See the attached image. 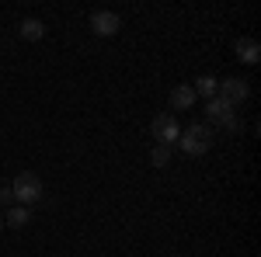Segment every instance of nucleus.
<instances>
[{"mask_svg": "<svg viewBox=\"0 0 261 257\" xmlns=\"http://www.w3.org/2000/svg\"><path fill=\"white\" fill-rule=\"evenodd\" d=\"M181 150H185V157H205L209 150H213V125H205V122H195V125H188L185 132H181Z\"/></svg>", "mask_w": 261, "mask_h": 257, "instance_id": "obj_1", "label": "nucleus"}, {"mask_svg": "<svg viewBox=\"0 0 261 257\" xmlns=\"http://www.w3.org/2000/svg\"><path fill=\"white\" fill-rule=\"evenodd\" d=\"M11 191H14V205H24V209H28V205H35V202L45 198V184H42V178L35 170H24V174L14 178Z\"/></svg>", "mask_w": 261, "mask_h": 257, "instance_id": "obj_2", "label": "nucleus"}, {"mask_svg": "<svg viewBox=\"0 0 261 257\" xmlns=\"http://www.w3.org/2000/svg\"><path fill=\"white\" fill-rule=\"evenodd\" d=\"M205 115H209V122L213 125H220V129H226V132H237L241 129V119H237V111L226 104L223 98H213L209 104H205Z\"/></svg>", "mask_w": 261, "mask_h": 257, "instance_id": "obj_3", "label": "nucleus"}, {"mask_svg": "<svg viewBox=\"0 0 261 257\" xmlns=\"http://www.w3.org/2000/svg\"><path fill=\"white\" fill-rule=\"evenodd\" d=\"M150 132H153V139H157L161 146H174L181 139V125H178V119L167 111V115H157V119L150 122Z\"/></svg>", "mask_w": 261, "mask_h": 257, "instance_id": "obj_4", "label": "nucleus"}, {"mask_svg": "<svg viewBox=\"0 0 261 257\" xmlns=\"http://www.w3.org/2000/svg\"><path fill=\"white\" fill-rule=\"evenodd\" d=\"M119 28H122V18L115 14V11H94V14H91V32L101 35V39L115 35Z\"/></svg>", "mask_w": 261, "mask_h": 257, "instance_id": "obj_5", "label": "nucleus"}, {"mask_svg": "<svg viewBox=\"0 0 261 257\" xmlns=\"http://www.w3.org/2000/svg\"><path fill=\"white\" fill-rule=\"evenodd\" d=\"M251 94V87H247V80H237V77H230V80H220V91H216V98H223L230 108L233 104H241L244 98Z\"/></svg>", "mask_w": 261, "mask_h": 257, "instance_id": "obj_6", "label": "nucleus"}, {"mask_svg": "<svg viewBox=\"0 0 261 257\" xmlns=\"http://www.w3.org/2000/svg\"><path fill=\"white\" fill-rule=\"evenodd\" d=\"M192 104H195V91H192L188 83H181V87L171 91V108H174V111H188Z\"/></svg>", "mask_w": 261, "mask_h": 257, "instance_id": "obj_7", "label": "nucleus"}, {"mask_svg": "<svg viewBox=\"0 0 261 257\" xmlns=\"http://www.w3.org/2000/svg\"><path fill=\"white\" fill-rule=\"evenodd\" d=\"M18 32L24 35L28 42H42L45 39V21H39V18H24L18 24Z\"/></svg>", "mask_w": 261, "mask_h": 257, "instance_id": "obj_8", "label": "nucleus"}, {"mask_svg": "<svg viewBox=\"0 0 261 257\" xmlns=\"http://www.w3.org/2000/svg\"><path fill=\"white\" fill-rule=\"evenodd\" d=\"M237 56H241L244 63H251V66H254V63L261 60V45H258V39H241V42H237Z\"/></svg>", "mask_w": 261, "mask_h": 257, "instance_id": "obj_9", "label": "nucleus"}, {"mask_svg": "<svg viewBox=\"0 0 261 257\" xmlns=\"http://www.w3.org/2000/svg\"><path fill=\"white\" fill-rule=\"evenodd\" d=\"M192 91H195V98H205V101H213V98H216V91H220V80H216V77H199V80H195V87H192Z\"/></svg>", "mask_w": 261, "mask_h": 257, "instance_id": "obj_10", "label": "nucleus"}, {"mask_svg": "<svg viewBox=\"0 0 261 257\" xmlns=\"http://www.w3.org/2000/svg\"><path fill=\"white\" fill-rule=\"evenodd\" d=\"M28 219H32V212H28L24 205H11L7 216H4V226H14V230H18V226H24Z\"/></svg>", "mask_w": 261, "mask_h": 257, "instance_id": "obj_11", "label": "nucleus"}, {"mask_svg": "<svg viewBox=\"0 0 261 257\" xmlns=\"http://www.w3.org/2000/svg\"><path fill=\"white\" fill-rule=\"evenodd\" d=\"M150 163H153V167H167V163H171V146H161V142H157V146L150 150Z\"/></svg>", "mask_w": 261, "mask_h": 257, "instance_id": "obj_12", "label": "nucleus"}, {"mask_svg": "<svg viewBox=\"0 0 261 257\" xmlns=\"http://www.w3.org/2000/svg\"><path fill=\"white\" fill-rule=\"evenodd\" d=\"M0 205H14V191H11V184H0Z\"/></svg>", "mask_w": 261, "mask_h": 257, "instance_id": "obj_13", "label": "nucleus"}, {"mask_svg": "<svg viewBox=\"0 0 261 257\" xmlns=\"http://www.w3.org/2000/svg\"><path fill=\"white\" fill-rule=\"evenodd\" d=\"M0 230H4V216H0Z\"/></svg>", "mask_w": 261, "mask_h": 257, "instance_id": "obj_14", "label": "nucleus"}]
</instances>
